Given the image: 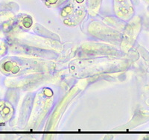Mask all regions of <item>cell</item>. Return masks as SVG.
I'll return each instance as SVG.
<instances>
[]
</instances>
